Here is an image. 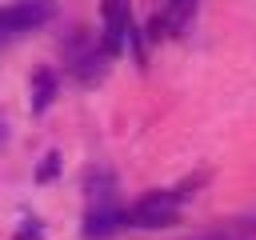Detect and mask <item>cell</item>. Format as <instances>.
I'll return each mask as SVG.
<instances>
[{"mask_svg":"<svg viewBox=\"0 0 256 240\" xmlns=\"http://www.w3.org/2000/svg\"><path fill=\"white\" fill-rule=\"evenodd\" d=\"M180 200H184V192H176V188L148 192V196L128 212V224H136V228H164V224H172V220H176Z\"/></svg>","mask_w":256,"mask_h":240,"instance_id":"6da1fadb","label":"cell"},{"mask_svg":"<svg viewBox=\"0 0 256 240\" xmlns=\"http://www.w3.org/2000/svg\"><path fill=\"white\" fill-rule=\"evenodd\" d=\"M12 32H28V28H40L48 16H52V0H20L12 8H4Z\"/></svg>","mask_w":256,"mask_h":240,"instance_id":"7a4b0ae2","label":"cell"},{"mask_svg":"<svg viewBox=\"0 0 256 240\" xmlns=\"http://www.w3.org/2000/svg\"><path fill=\"white\" fill-rule=\"evenodd\" d=\"M124 224H128V216H124L120 208H92V212L84 216V236H88V240H108V236H116Z\"/></svg>","mask_w":256,"mask_h":240,"instance_id":"3957f363","label":"cell"},{"mask_svg":"<svg viewBox=\"0 0 256 240\" xmlns=\"http://www.w3.org/2000/svg\"><path fill=\"white\" fill-rule=\"evenodd\" d=\"M124 32H128V0H108L104 4V44H108V52L120 48Z\"/></svg>","mask_w":256,"mask_h":240,"instance_id":"277c9868","label":"cell"},{"mask_svg":"<svg viewBox=\"0 0 256 240\" xmlns=\"http://www.w3.org/2000/svg\"><path fill=\"white\" fill-rule=\"evenodd\" d=\"M52 96H56V80H52L48 68H40V72L32 76V112L40 116V112L52 104Z\"/></svg>","mask_w":256,"mask_h":240,"instance_id":"5b68a950","label":"cell"},{"mask_svg":"<svg viewBox=\"0 0 256 240\" xmlns=\"http://www.w3.org/2000/svg\"><path fill=\"white\" fill-rule=\"evenodd\" d=\"M192 240H252L248 228H220V232H204V236H192Z\"/></svg>","mask_w":256,"mask_h":240,"instance_id":"8992f818","label":"cell"},{"mask_svg":"<svg viewBox=\"0 0 256 240\" xmlns=\"http://www.w3.org/2000/svg\"><path fill=\"white\" fill-rule=\"evenodd\" d=\"M56 172H60V156H56V152H52V156H44V164H40V168H36V180H52V176H56Z\"/></svg>","mask_w":256,"mask_h":240,"instance_id":"52a82bcc","label":"cell"},{"mask_svg":"<svg viewBox=\"0 0 256 240\" xmlns=\"http://www.w3.org/2000/svg\"><path fill=\"white\" fill-rule=\"evenodd\" d=\"M12 36H16V32H12V24H8V16H4V8H0V48H4Z\"/></svg>","mask_w":256,"mask_h":240,"instance_id":"ba28073f","label":"cell"},{"mask_svg":"<svg viewBox=\"0 0 256 240\" xmlns=\"http://www.w3.org/2000/svg\"><path fill=\"white\" fill-rule=\"evenodd\" d=\"M244 228H248V232H252V236H256V212H252V216H248V220H244Z\"/></svg>","mask_w":256,"mask_h":240,"instance_id":"9c48e42d","label":"cell"},{"mask_svg":"<svg viewBox=\"0 0 256 240\" xmlns=\"http://www.w3.org/2000/svg\"><path fill=\"white\" fill-rule=\"evenodd\" d=\"M0 144H4V124H0Z\"/></svg>","mask_w":256,"mask_h":240,"instance_id":"30bf717a","label":"cell"},{"mask_svg":"<svg viewBox=\"0 0 256 240\" xmlns=\"http://www.w3.org/2000/svg\"><path fill=\"white\" fill-rule=\"evenodd\" d=\"M176 4H184V8H188V4H192V0H176Z\"/></svg>","mask_w":256,"mask_h":240,"instance_id":"8fae6325","label":"cell"}]
</instances>
